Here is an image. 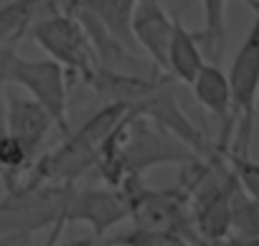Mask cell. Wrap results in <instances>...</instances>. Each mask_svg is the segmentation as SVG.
Masks as SVG:
<instances>
[{
	"label": "cell",
	"instance_id": "obj_15",
	"mask_svg": "<svg viewBox=\"0 0 259 246\" xmlns=\"http://www.w3.org/2000/svg\"><path fill=\"white\" fill-rule=\"evenodd\" d=\"M64 3H69V0H61V8H64ZM79 3L94 8L114 38H119L133 51L138 48L135 38H133V13H135L138 0H79Z\"/></svg>",
	"mask_w": 259,
	"mask_h": 246
},
{
	"label": "cell",
	"instance_id": "obj_14",
	"mask_svg": "<svg viewBox=\"0 0 259 246\" xmlns=\"http://www.w3.org/2000/svg\"><path fill=\"white\" fill-rule=\"evenodd\" d=\"M44 3L46 0H8L6 6H0V48L18 46L31 23L38 18Z\"/></svg>",
	"mask_w": 259,
	"mask_h": 246
},
{
	"label": "cell",
	"instance_id": "obj_11",
	"mask_svg": "<svg viewBox=\"0 0 259 246\" xmlns=\"http://www.w3.org/2000/svg\"><path fill=\"white\" fill-rule=\"evenodd\" d=\"M173 36V16H168L163 0H138L133 13V38L135 46L145 51L153 66L165 71L168 46Z\"/></svg>",
	"mask_w": 259,
	"mask_h": 246
},
{
	"label": "cell",
	"instance_id": "obj_9",
	"mask_svg": "<svg viewBox=\"0 0 259 246\" xmlns=\"http://www.w3.org/2000/svg\"><path fill=\"white\" fill-rule=\"evenodd\" d=\"M130 218L127 198L119 188H71L66 203V226L69 223H87L94 233V241H102L114 226Z\"/></svg>",
	"mask_w": 259,
	"mask_h": 246
},
{
	"label": "cell",
	"instance_id": "obj_13",
	"mask_svg": "<svg viewBox=\"0 0 259 246\" xmlns=\"http://www.w3.org/2000/svg\"><path fill=\"white\" fill-rule=\"evenodd\" d=\"M206 64L203 48L198 41V33L188 31L181 21V16H173V36L168 46V66L165 74H170L178 84H188L196 79L201 66Z\"/></svg>",
	"mask_w": 259,
	"mask_h": 246
},
{
	"label": "cell",
	"instance_id": "obj_12",
	"mask_svg": "<svg viewBox=\"0 0 259 246\" xmlns=\"http://www.w3.org/2000/svg\"><path fill=\"white\" fill-rule=\"evenodd\" d=\"M51 127H56L54 117L33 96L6 94V132L18 137L33 155H41Z\"/></svg>",
	"mask_w": 259,
	"mask_h": 246
},
{
	"label": "cell",
	"instance_id": "obj_3",
	"mask_svg": "<svg viewBox=\"0 0 259 246\" xmlns=\"http://www.w3.org/2000/svg\"><path fill=\"white\" fill-rule=\"evenodd\" d=\"M76 183H21L0 198V238L21 241L49 228V243H56L66 228V203Z\"/></svg>",
	"mask_w": 259,
	"mask_h": 246
},
{
	"label": "cell",
	"instance_id": "obj_8",
	"mask_svg": "<svg viewBox=\"0 0 259 246\" xmlns=\"http://www.w3.org/2000/svg\"><path fill=\"white\" fill-rule=\"evenodd\" d=\"M176 79L170 74H158L150 84V89L138 99V104L133 107L138 114L153 119L155 125H160L163 130H168L173 137H178L183 145H188L198 158H211L216 153V147L208 145L206 132L198 130L193 125V119L183 112V107L178 104V94H176Z\"/></svg>",
	"mask_w": 259,
	"mask_h": 246
},
{
	"label": "cell",
	"instance_id": "obj_17",
	"mask_svg": "<svg viewBox=\"0 0 259 246\" xmlns=\"http://www.w3.org/2000/svg\"><path fill=\"white\" fill-rule=\"evenodd\" d=\"M224 160H226V165L231 168V173H234V178H236V183H239V188L251 198V201H256L259 203V163L254 160V158H249V153H239V150H224V153H219Z\"/></svg>",
	"mask_w": 259,
	"mask_h": 246
},
{
	"label": "cell",
	"instance_id": "obj_4",
	"mask_svg": "<svg viewBox=\"0 0 259 246\" xmlns=\"http://www.w3.org/2000/svg\"><path fill=\"white\" fill-rule=\"evenodd\" d=\"M117 188L127 198L130 218L135 221V226L170 233L181 243H201V236L191 218L188 193L183 188L181 190H155L145 185L143 175H127Z\"/></svg>",
	"mask_w": 259,
	"mask_h": 246
},
{
	"label": "cell",
	"instance_id": "obj_6",
	"mask_svg": "<svg viewBox=\"0 0 259 246\" xmlns=\"http://www.w3.org/2000/svg\"><path fill=\"white\" fill-rule=\"evenodd\" d=\"M244 3L254 11V21L226 71L231 84L234 119H236L231 150L239 153H249L256 122V102H259V0H244Z\"/></svg>",
	"mask_w": 259,
	"mask_h": 246
},
{
	"label": "cell",
	"instance_id": "obj_7",
	"mask_svg": "<svg viewBox=\"0 0 259 246\" xmlns=\"http://www.w3.org/2000/svg\"><path fill=\"white\" fill-rule=\"evenodd\" d=\"M6 81L21 86L33 96L56 122L61 135L71 132L69 125V74L54 59H26L18 56L16 48L6 59Z\"/></svg>",
	"mask_w": 259,
	"mask_h": 246
},
{
	"label": "cell",
	"instance_id": "obj_19",
	"mask_svg": "<svg viewBox=\"0 0 259 246\" xmlns=\"http://www.w3.org/2000/svg\"><path fill=\"white\" fill-rule=\"evenodd\" d=\"M16 46H6V48H0V135L6 132V59H8V54L13 51Z\"/></svg>",
	"mask_w": 259,
	"mask_h": 246
},
{
	"label": "cell",
	"instance_id": "obj_2",
	"mask_svg": "<svg viewBox=\"0 0 259 246\" xmlns=\"http://www.w3.org/2000/svg\"><path fill=\"white\" fill-rule=\"evenodd\" d=\"M130 107L124 104H104L94 112L76 132L64 135V142L46 155H38L23 178L26 185L41 183H76L81 175L97 168L99 145L109 135V130L122 119Z\"/></svg>",
	"mask_w": 259,
	"mask_h": 246
},
{
	"label": "cell",
	"instance_id": "obj_18",
	"mask_svg": "<svg viewBox=\"0 0 259 246\" xmlns=\"http://www.w3.org/2000/svg\"><path fill=\"white\" fill-rule=\"evenodd\" d=\"M99 243H122V246H181V241L170 233H160V231H153V228H143V226H135L133 231L127 233H117V236H109V238H102Z\"/></svg>",
	"mask_w": 259,
	"mask_h": 246
},
{
	"label": "cell",
	"instance_id": "obj_16",
	"mask_svg": "<svg viewBox=\"0 0 259 246\" xmlns=\"http://www.w3.org/2000/svg\"><path fill=\"white\" fill-rule=\"evenodd\" d=\"M226 6L229 0H201L203 8V28L198 31L201 48L211 56V61H221L226 46Z\"/></svg>",
	"mask_w": 259,
	"mask_h": 246
},
{
	"label": "cell",
	"instance_id": "obj_5",
	"mask_svg": "<svg viewBox=\"0 0 259 246\" xmlns=\"http://www.w3.org/2000/svg\"><path fill=\"white\" fill-rule=\"evenodd\" d=\"M28 36L41 51H46L49 59L59 61L66 69L71 81L81 79L87 84L94 69L99 66L89 33L84 31L79 18L69 11L54 8L46 16L36 18L28 28Z\"/></svg>",
	"mask_w": 259,
	"mask_h": 246
},
{
	"label": "cell",
	"instance_id": "obj_10",
	"mask_svg": "<svg viewBox=\"0 0 259 246\" xmlns=\"http://www.w3.org/2000/svg\"><path fill=\"white\" fill-rule=\"evenodd\" d=\"M193 96L196 102L221 122V137L213 145L216 153H224L231 147L234 140V130H236V119H234V104H231V84H229V74L221 71V66L216 61L203 64L201 71L196 74V79L191 81Z\"/></svg>",
	"mask_w": 259,
	"mask_h": 246
},
{
	"label": "cell",
	"instance_id": "obj_1",
	"mask_svg": "<svg viewBox=\"0 0 259 246\" xmlns=\"http://www.w3.org/2000/svg\"><path fill=\"white\" fill-rule=\"evenodd\" d=\"M198 155L153 119L127 109L99 145L97 168L107 185H119L127 175H143L158 165H186Z\"/></svg>",
	"mask_w": 259,
	"mask_h": 246
}]
</instances>
